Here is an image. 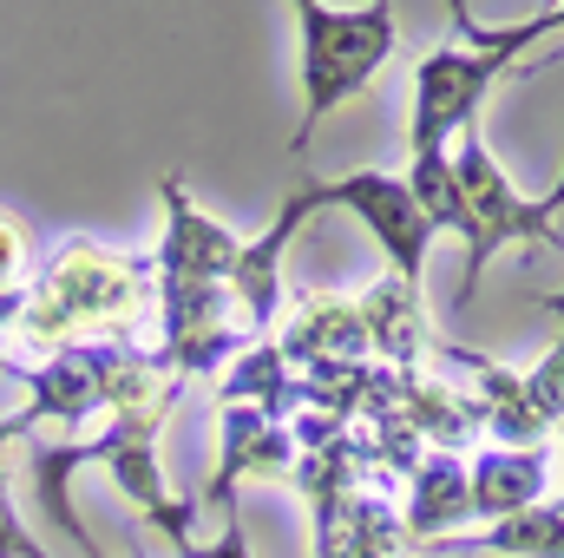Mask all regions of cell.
<instances>
[{
	"instance_id": "d6986e66",
	"label": "cell",
	"mask_w": 564,
	"mask_h": 558,
	"mask_svg": "<svg viewBox=\"0 0 564 558\" xmlns=\"http://www.w3.org/2000/svg\"><path fill=\"white\" fill-rule=\"evenodd\" d=\"M539 309H552V315L564 322V282H558V296H539Z\"/></svg>"
},
{
	"instance_id": "5b68a950",
	"label": "cell",
	"mask_w": 564,
	"mask_h": 558,
	"mask_svg": "<svg viewBox=\"0 0 564 558\" xmlns=\"http://www.w3.org/2000/svg\"><path fill=\"white\" fill-rule=\"evenodd\" d=\"M177 395H184V382L164 388L158 401L132 408V415H112L93 440H99V466L119 480V493L139 506V519L151 533H164L177 558H191V546H197V533H191L197 506H191V500H171V486H164V473H158V453H151V440H158V427H164V415H171Z\"/></svg>"
},
{
	"instance_id": "7a4b0ae2",
	"label": "cell",
	"mask_w": 564,
	"mask_h": 558,
	"mask_svg": "<svg viewBox=\"0 0 564 558\" xmlns=\"http://www.w3.org/2000/svg\"><path fill=\"white\" fill-rule=\"evenodd\" d=\"M151 302H158L151 257H119V250L86 244V237H66L46 257V270L33 277L7 335L20 348H46L53 355L66 342H86V335H132Z\"/></svg>"
},
{
	"instance_id": "2e32d148",
	"label": "cell",
	"mask_w": 564,
	"mask_h": 558,
	"mask_svg": "<svg viewBox=\"0 0 564 558\" xmlns=\"http://www.w3.org/2000/svg\"><path fill=\"white\" fill-rule=\"evenodd\" d=\"M26 257H33V237L13 211H0V289H26Z\"/></svg>"
},
{
	"instance_id": "8992f818",
	"label": "cell",
	"mask_w": 564,
	"mask_h": 558,
	"mask_svg": "<svg viewBox=\"0 0 564 558\" xmlns=\"http://www.w3.org/2000/svg\"><path fill=\"white\" fill-rule=\"evenodd\" d=\"M315 191H322V211H328V204H348V211L375 230V244H381V257H388V277L426 289V257H433V237H440V230L426 224V211L414 204V191H408L401 171L315 178Z\"/></svg>"
},
{
	"instance_id": "9a60e30c",
	"label": "cell",
	"mask_w": 564,
	"mask_h": 558,
	"mask_svg": "<svg viewBox=\"0 0 564 558\" xmlns=\"http://www.w3.org/2000/svg\"><path fill=\"white\" fill-rule=\"evenodd\" d=\"M408 191H414V204L426 211V224L446 237H466V197H459V178H453V151H440V158H408Z\"/></svg>"
},
{
	"instance_id": "e0dca14e",
	"label": "cell",
	"mask_w": 564,
	"mask_h": 558,
	"mask_svg": "<svg viewBox=\"0 0 564 558\" xmlns=\"http://www.w3.org/2000/svg\"><path fill=\"white\" fill-rule=\"evenodd\" d=\"M0 558H46V546L20 526V513H13V500H7V486H0Z\"/></svg>"
},
{
	"instance_id": "277c9868",
	"label": "cell",
	"mask_w": 564,
	"mask_h": 558,
	"mask_svg": "<svg viewBox=\"0 0 564 558\" xmlns=\"http://www.w3.org/2000/svg\"><path fill=\"white\" fill-rule=\"evenodd\" d=\"M453 178H459V197H466V277H459V309L479 296V282L486 270L506 257V250H564V184L558 191H545V197H525L512 178H506V164L492 158V144L479 126H466L459 139H453Z\"/></svg>"
},
{
	"instance_id": "9c48e42d",
	"label": "cell",
	"mask_w": 564,
	"mask_h": 558,
	"mask_svg": "<svg viewBox=\"0 0 564 558\" xmlns=\"http://www.w3.org/2000/svg\"><path fill=\"white\" fill-rule=\"evenodd\" d=\"M158 197H164V244L151 257L158 282H204V289H224L237 257H243V237L230 224H217L210 211L191 204V191L177 178H158Z\"/></svg>"
},
{
	"instance_id": "ac0fdd59",
	"label": "cell",
	"mask_w": 564,
	"mask_h": 558,
	"mask_svg": "<svg viewBox=\"0 0 564 558\" xmlns=\"http://www.w3.org/2000/svg\"><path fill=\"white\" fill-rule=\"evenodd\" d=\"M191 558H250L243 519H237V513H224V539H217V546H191Z\"/></svg>"
},
{
	"instance_id": "5bb4252c",
	"label": "cell",
	"mask_w": 564,
	"mask_h": 558,
	"mask_svg": "<svg viewBox=\"0 0 564 558\" xmlns=\"http://www.w3.org/2000/svg\"><path fill=\"white\" fill-rule=\"evenodd\" d=\"M433 552H499V558H564V513L558 506H532L512 519H492L479 533H459Z\"/></svg>"
},
{
	"instance_id": "52a82bcc",
	"label": "cell",
	"mask_w": 564,
	"mask_h": 558,
	"mask_svg": "<svg viewBox=\"0 0 564 558\" xmlns=\"http://www.w3.org/2000/svg\"><path fill=\"white\" fill-rule=\"evenodd\" d=\"M315 211H322V191H315V178H302V191L282 204L276 217H270V230L243 244L237 270H230V282H224V296H230V315H237L243 342H270V335H276V322H282V257H289L295 230H302Z\"/></svg>"
},
{
	"instance_id": "ba28073f",
	"label": "cell",
	"mask_w": 564,
	"mask_h": 558,
	"mask_svg": "<svg viewBox=\"0 0 564 558\" xmlns=\"http://www.w3.org/2000/svg\"><path fill=\"white\" fill-rule=\"evenodd\" d=\"M295 466H302V453H295V433L282 420L257 415V408H237V401H217V473L204 486V506L237 513L230 500H237L243 480L295 486Z\"/></svg>"
},
{
	"instance_id": "44dd1931",
	"label": "cell",
	"mask_w": 564,
	"mask_h": 558,
	"mask_svg": "<svg viewBox=\"0 0 564 558\" xmlns=\"http://www.w3.org/2000/svg\"><path fill=\"white\" fill-rule=\"evenodd\" d=\"M558 513H564V493H558Z\"/></svg>"
},
{
	"instance_id": "8fae6325",
	"label": "cell",
	"mask_w": 564,
	"mask_h": 558,
	"mask_svg": "<svg viewBox=\"0 0 564 558\" xmlns=\"http://www.w3.org/2000/svg\"><path fill=\"white\" fill-rule=\"evenodd\" d=\"M466 486H473V519H486V526L532 513L552 493V447H473Z\"/></svg>"
},
{
	"instance_id": "7c38bea8",
	"label": "cell",
	"mask_w": 564,
	"mask_h": 558,
	"mask_svg": "<svg viewBox=\"0 0 564 558\" xmlns=\"http://www.w3.org/2000/svg\"><path fill=\"white\" fill-rule=\"evenodd\" d=\"M408 546L433 552L473 526V486H466V453H426L408 473V506H401Z\"/></svg>"
},
{
	"instance_id": "4fadbf2b",
	"label": "cell",
	"mask_w": 564,
	"mask_h": 558,
	"mask_svg": "<svg viewBox=\"0 0 564 558\" xmlns=\"http://www.w3.org/2000/svg\"><path fill=\"white\" fill-rule=\"evenodd\" d=\"M355 309H361V329H368V355L381 368H394V375L426 368V302L414 282L381 270V282L368 296H355Z\"/></svg>"
},
{
	"instance_id": "ffe728a7",
	"label": "cell",
	"mask_w": 564,
	"mask_h": 558,
	"mask_svg": "<svg viewBox=\"0 0 564 558\" xmlns=\"http://www.w3.org/2000/svg\"><path fill=\"white\" fill-rule=\"evenodd\" d=\"M558 447H564V415H558Z\"/></svg>"
},
{
	"instance_id": "3957f363",
	"label": "cell",
	"mask_w": 564,
	"mask_h": 558,
	"mask_svg": "<svg viewBox=\"0 0 564 558\" xmlns=\"http://www.w3.org/2000/svg\"><path fill=\"white\" fill-rule=\"evenodd\" d=\"M295 40H302V119H295V164L308 158V139L322 132L328 112H341L355 93H368V79L401 53L394 33V7L368 0V7H322V0H295Z\"/></svg>"
},
{
	"instance_id": "30bf717a",
	"label": "cell",
	"mask_w": 564,
	"mask_h": 558,
	"mask_svg": "<svg viewBox=\"0 0 564 558\" xmlns=\"http://www.w3.org/2000/svg\"><path fill=\"white\" fill-rule=\"evenodd\" d=\"M282 348V362L295 375H315V368H355V362H375L368 355V329H361V309L348 296H308L295 302L270 335Z\"/></svg>"
},
{
	"instance_id": "6da1fadb",
	"label": "cell",
	"mask_w": 564,
	"mask_h": 558,
	"mask_svg": "<svg viewBox=\"0 0 564 558\" xmlns=\"http://www.w3.org/2000/svg\"><path fill=\"white\" fill-rule=\"evenodd\" d=\"M453 26L466 40H440L414 60V112H408V158H440L466 126H479V106L499 79L519 73V60L564 33V7H539L512 26H473V7H453Z\"/></svg>"
}]
</instances>
